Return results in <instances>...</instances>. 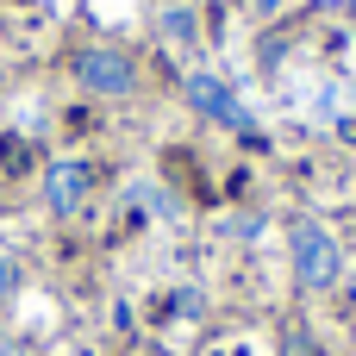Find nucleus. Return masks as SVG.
<instances>
[{
    "mask_svg": "<svg viewBox=\"0 0 356 356\" xmlns=\"http://www.w3.org/2000/svg\"><path fill=\"white\" fill-rule=\"evenodd\" d=\"M288 263H294V282L307 294H325L344 275V250H338L332 225H319V219H294L288 225Z\"/></svg>",
    "mask_w": 356,
    "mask_h": 356,
    "instance_id": "nucleus-1",
    "label": "nucleus"
},
{
    "mask_svg": "<svg viewBox=\"0 0 356 356\" xmlns=\"http://www.w3.org/2000/svg\"><path fill=\"white\" fill-rule=\"evenodd\" d=\"M75 81H81L88 94H100V100H125V94L138 88V69H131L125 50L88 44V50H75Z\"/></svg>",
    "mask_w": 356,
    "mask_h": 356,
    "instance_id": "nucleus-2",
    "label": "nucleus"
},
{
    "mask_svg": "<svg viewBox=\"0 0 356 356\" xmlns=\"http://www.w3.org/2000/svg\"><path fill=\"white\" fill-rule=\"evenodd\" d=\"M188 106L200 113V119H213V125H232V131H250V113H244V100L213 75V69H194L188 75Z\"/></svg>",
    "mask_w": 356,
    "mask_h": 356,
    "instance_id": "nucleus-3",
    "label": "nucleus"
},
{
    "mask_svg": "<svg viewBox=\"0 0 356 356\" xmlns=\"http://www.w3.org/2000/svg\"><path fill=\"white\" fill-rule=\"evenodd\" d=\"M88 194H94V163L63 156V163H50V169H44V207H50L56 219L81 213V207H88Z\"/></svg>",
    "mask_w": 356,
    "mask_h": 356,
    "instance_id": "nucleus-4",
    "label": "nucleus"
},
{
    "mask_svg": "<svg viewBox=\"0 0 356 356\" xmlns=\"http://www.w3.org/2000/svg\"><path fill=\"white\" fill-rule=\"evenodd\" d=\"M13 288H19V269H13V263H6V257H0V307H6V300H13Z\"/></svg>",
    "mask_w": 356,
    "mask_h": 356,
    "instance_id": "nucleus-5",
    "label": "nucleus"
},
{
    "mask_svg": "<svg viewBox=\"0 0 356 356\" xmlns=\"http://www.w3.org/2000/svg\"><path fill=\"white\" fill-rule=\"evenodd\" d=\"M0 356H38L31 344H0Z\"/></svg>",
    "mask_w": 356,
    "mask_h": 356,
    "instance_id": "nucleus-6",
    "label": "nucleus"
}]
</instances>
